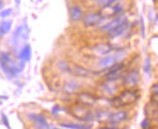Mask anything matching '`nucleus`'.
<instances>
[{
  "instance_id": "nucleus-26",
  "label": "nucleus",
  "mask_w": 158,
  "mask_h": 129,
  "mask_svg": "<svg viewBox=\"0 0 158 129\" xmlns=\"http://www.w3.org/2000/svg\"><path fill=\"white\" fill-rule=\"evenodd\" d=\"M12 13H13L12 9H5V10H3L1 12V14H0V17H1V18H7V17L11 16Z\"/></svg>"
},
{
  "instance_id": "nucleus-19",
  "label": "nucleus",
  "mask_w": 158,
  "mask_h": 129,
  "mask_svg": "<svg viewBox=\"0 0 158 129\" xmlns=\"http://www.w3.org/2000/svg\"><path fill=\"white\" fill-rule=\"evenodd\" d=\"M62 127L67 129H92L90 125L88 124H80V123H73V122H67V123H61Z\"/></svg>"
},
{
  "instance_id": "nucleus-35",
  "label": "nucleus",
  "mask_w": 158,
  "mask_h": 129,
  "mask_svg": "<svg viewBox=\"0 0 158 129\" xmlns=\"http://www.w3.org/2000/svg\"><path fill=\"white\" fill-rule=\"evenodd\" d=\"M154 1H158V0H154Z\"/></svg>"
},
{
  "instance_id": "nucleus-6",
  "label": "nucleus",
  "mask_w": 158,
  "mask_h": 129,
  "mask_svg": "<svg viewBox=\"0 0 158 129\" xmlns=\"http://www.w3.org/2000/svg\"><path fill=\"white\" fill-rule=\"evenodd\" d=\"M124 69H125V64L123 62H118L112 66L111 68L107 69L106 74L104 75L105 81H115L122 78L124 75Z\"/></svg>"
},
{
  "instance_id": "nucleus-33",
  "label": "nucleus",
  "mask_w": 158,
  "mask_h": 129,
  "mask_svg": "<svg viewBox=\"0 0 158 129\" xmlns=\"http://www.w3.org/2000/svg\"><path fill=\"white\" fill-rule=\"evenodd\" d=\"M2 5H3V2L1 1V0H0V10L2 9Z\"/></svg>"
},
{
  "instance_id": "nucleus-34",
  "label": "nucleus",
  "mask_w": 158,
  "mask_h": 129,
  "mask_svg": "<svg viewBox=\"0 0 158 129\" xmlns=\"http://www.w3.org/2000/svg\"><path fill=\"white\" fill-rule=\"evenodd\" d=\"M52 129H57V128H52Z\"/></svg>"
},
{
  "instance_id": "nucleus-3",
  "label": "nucleus",
  "mask_w": 158,
  "mask_h": 129,
  "mask_svg": "<svg viewBox=\"0 0 158 129\" xmlns=\"http://www.w3.org/2000/svg\"><path fill=\"white\" fill-rule=\"evenodd\" d=\"M125 56V52L122 49H115V52L114 53H109L107 56H103L100 61L98 62V66L103 70H107L111 68L114 64L121 62L122 58Z\"/></svg>"
},
{
  "instance_id": "nucleus-20",
  "label": "nucleus",
  "mask_w": 158,
  "mask_h": 129,
  "mask_svg": "<svg viewBox=\"0 0 158 129\" xmlns=\"http://www.w3.org/2000/svg\"><path fill=\"white\" fill-rule=\"evenodd\" d=\"M12 27V23L9 20H3V22L0 23V36L5 35V34L8 33L11 30Z\"/></svg>"
},
{
  "instance_id": "nucleus-17",
  "label": "nucleus",
  "mask_w": 158,
  "mask_h": 129,
  "mask_svg": "<svg viewBox=\"0 0 158 129\" xmlns=\"http://www.w3.org/2000/svg\"><path fill=\"white\" fill-rule=\"evenodd\" d=\"M19 59L23 61L24 63L28 62L31 58V47L29 45H24L19 52Z\"/></svg>"
},
{
  "instance_id": "nucleus-4",
  "label": "nucleus",
  "mask_w": 158,
  "mask_h": 129,
  "mask_svg": "<svg viewBox=\"0 0 158 129\" xmlns=\"http://www.w3.org/2000/svg\"><path fill=\"white\" fill-rule=\"evenodd\" d=\"M98 11L104 19H114L115 17L122 15V14H124V8H123V6L119 3V1L103 6Z\"/></svg>"
},
{
  "instance_id": "nucleus-21",
  "label": "nucleus",
  "mask_w": 158,
  "mask_h": 129,
  "mask_svg": "<svg viewBox=\"0 0 158 129\" xmlns=\"http://www.w3.org/2000/svg\"><path fill=\"white\" fill-rule=\"evenodd\" d=\"M118 1L119 0H93L95 5L100 7V8L103 6H106V5L112 4V3H115V2H118Z\"/></svg>"
},
{
  "instance_id": "nucleus-30",
  "label": "nucleus",
  "mask_w": 158,
  "mask_h": 129,
  "mask_svg": "<svg viewBox=\"0 0 158 129\" xmlns=\"http://www.w3.org/2000/svg\"><path fill=\"white\" fill-rule=\"evenodd\" d=\"M152 101L153 103L155 104V106H156V107H157V109H158V95H154V94H152Z\"/></svg>"
},
{
  "instance_id": "nucleus-15",
  "label": "nucleus",
  "mask_w": 158,
  "mask_h": 129,
  "mask_svg": "<svg viewBox=\"0 0 158 129\" xmlns=\"http://www.w3.org/2000/svg\"><path fill=\"white\" fill-rule=\"evenodd\" d=\"M71 74L80 78H88L91 75V72L84 66L75 64L71 66Z\"/></svg>"
},
{
  "instance_id": "nucleus-10",
  "label": "nucleus",
  "mask_w": 158,
  "mask_h": 129,
  "mask_svg": "<svg viewBox=\"0 0 158 129\" xmlns=\"http://www.w3.org/2000/svg\"><path fill=\"white\" fill-rule=\"evenodd\" d=\"M27 36H28V31L24 24L19 25L17 27V29L14 31L13 36H12V43L18 46L22 43V41H25Z\"/></svg>"
},
{
  "instance_id": "nucleus-31",
  "label": "nucleus",
  "mask_w": 158,
  "mask_h": 129,
  "mask_svg": "<svg viewBox=\"0 0 158 129\" xmlns=\"http://www.w3.org/2000/svg\"><path fill=\"white\" fill-rule=\"evenodd\" d=\"M8 99V97L7 96H2V95H0V103H1L2 101H4V100H7Z\"/></svg>"
},
{
  "instance_id": "nucleus-7",
  "label": "nucleus",
  "mask_w": 158,
  "mask_h": 129,
  "mask_svg": "<svg viewBox=\"0 0 158 129\" xmlns=\"http://www.w3.org/2000/svg\"><path fill=\"white\" fill-rule=\"evenodd\" d=\"M104 20L105 19L102 18L99 11H95L85 15L84 19H82V23H84L85 27H95V26L99 27L104 23Z\"/></svg>"
},
{
  "instance_id": "nucleus-27",
  "label": "nucleus",
  "mask_w": 158,
  "mask_h": 129,
  "mask_svg": "<svg viewBox=\"0 0 158 129\" xmlns=\"http://www.w3.org/2000/svg\"><path fill=\"white\" fill-rule=\"evenodd\" d=\"M150 91L154 95H158V83H155L154 85H152V88H150Z\"/></svg>"
},
{
  "instance_id": "nucleus-24",
  "label": "nucleus",
  "mask_w": 158,
  "mask_h": 129,
  "mask_svg": "<svg viewBox=\"0 0 158 129\" xmlns=\"http://www.w3.org/2000/svg\"><path fill=\"white\" fill-rule=\"evenodd\" d=\"M1 120H2V123H3V125H4V126H6L8 129H11L9 119H8V118H7V115H6L4 113H2V114H1Z\"/></svg>"
},
{
  "instance_id": "nucleus-5",
  "label": "nucleus",
  "mask_w": 158,
  "mask_h": 129,
  "mask_svg": "<svg viewBox=\"0 0 158 129\" xmlns=\"http://www.w3.org/2000/svg\"><path fill=\"white\" fill-rule=\"evenodd\" d=\"M126 20H128L127 17L125 16V14H122V15H120L118 17H115L114 19H105L104 23L99 26V29L102 32L108 34L109 32H111L112 30L116 28V27L119 26L120 24H122L123 23H125Z\"/></svg>"
},
{
  "instance_id": "nucleus-14",
  "label": "nucleus",
  "mask_w": 158,
  "mask_h": 129,
  "mask_svg": "<svg viewBox=\"0 0 158 129\" xmlns=\"http://www.w3.org/2000/svg\"><path fill=\"white\" fill-rule=\"evenodd\" d=\"M129 117V114L126 111L124 110H120L115 112L112 114H110L109 118V121L111 122L112 124H118V123H121V122L125 121Z\"/></svg>"
},
{
  "instance_id": "nucleus-28",
  "label": "nucleus",
  "mask_w": 158,
  "mask_h": 129,
  "mask_svg": "<svg viewBox=\"0 0 158 129\" xmlns=\"http://www.w3.org/2000/svg\"><path fill=\"white\" fill-rule=\"evenodd\" d=\"M140 19H141L140 24H141V32H142V36H143V37H145V23H143V17H141V18H140Z\"/></svg>"
},
{
  "instance_id": "nucleus-8",
  "label": "nucleus",
  "mask_w": 158,
  "mask_h": 129,
  "mask_svg": "<svg viewBox=\"0 0 158 129\" xmlns=\"http://www.w3.org/2000/svg\"><path fill=\"white\" fill-rule=\"evenodd\" d=\"M140 81V73L137 69H131L122 77V83L125 86L132 88L138 85Z\"/></svg>"
},
{
  "instance_id": "nucleus-9",
  "label": "nucleus",
  "mask_w": 158,
  "mask_h": 129,
  "mask_svg": "<svg viewBox=\"0 0 158 129\" xmlns=\"http://www.w3.org/2000/svg\"><path fill=\"white\" fill-rule=\"evenodd\" d=\"M78 102L86 107H93L98 102V97L90 92L82 91L78 94Z\"/></svg>"
},
{
  "instance_id": "nucleus-2",
  "label": "nucleus",
  "mask_w": 158,
  "mask_h": 129,
  "mask_svg": "<svg viewBox=\"0 0 158 129\" xmlns=\"http://www.w3.org/2000/svg\"><path fill=\"white\" fill-rule=\"evenodd\" d=\"M0 65H1L2 70L6 74L10 75V76H16V75L23 71L24 67V62L19 60V63H16L12 59L9 53L2 52L1 56H0Z\"/></svg>"
},
{
  "instance_id": "nucleus-1",
  "label": "nucleus",
  "mask_w": 158,
  "mask_h": 129,
  "mask_svg": "<svg viewBox=\"0 0 158 129\" xmlns=\"http://www.w3.org/2000/svg\"><path fill=\"white\" fill-rule=\"evenodd\" d=\"M140 93L139 90L133 89V88H128V89L123 90L118 96H114L110 101V104L114 108H123L134 104L135 102L139 99Z\"/></svg>"
},
{
  "instance_id": "nucleus-25",
  "label": "nucleus",
  "mask_w": 158,
  "mask_h": 129,
  "mask_svg": "<svg viewBox=\"0 0 158 129\" xmlns=\"http://www.w3.org/2000/svg\"><path fill=\"white\" fill-rule=\"evenodd\" d=\"M141 126H142L143 129H149L150 128V122H149L148 118H146L145 119L142 121Z\"/></svg>"
},
{
  "instance_id": "nucleus-13",
  "label": "nucleus",
  "mask_w": 158,
  "mask_h": 129,
  "mask_svg": "<svg viewBox=\"0 0 158 129\" xmlns=\"http://www.w3.org/2000/svg\"><path fill=\"white\" fill-rule=\"evenodd\" d=\"M114 50V49L113 46L109 43H100L93 48L94 53L98 56H105L107 54L111 53Z\"/></svg>"
},
{
  "instance_id": "nucleus-18",
  "label": "nucleus",
  "mask_w": 158,
  "mask_h": 129,
  "mask_svg": "<svg viewBox=\"0 0 158 129\" xmlns=\"http://www.w3.org/2000/svg\"><path fill=\"white\" fill-rule=\"evenodd\" d=\"M114 81H106L104 84L102 85V88H103V91L108 93L109 95H114L118 89V87L116 85L114 84Z\"/></svg>"
},
{
  "instance_id": "nucleus-12",
  "label": "nucleus",
  "mask_w": 158,
  "mask_h": 129,
  "mask_svg": "<svg viewBox=\"0 0 158 129\" xmlns=\"http://www.w3.org/2000/svg\"><path fill=\"white\" fill-rule=\"evenodd\" d=\"M85 17V13L79 5H73L69 8V18L72 23H78Z\"/></svg>"
},
{
  "instance_id": "nucleus-36",
  "label": "nucleus",
  "mask_w": 158,
  "mask_h": 129,
  "mask_svg": "<svg viewBox=\"0 0 158 129\" xmlns=\"http://www.w3.org/2000/svg\"><path fill=\"white\" fill-rule=\"evenodd\" d=\"M38 1H41V0H38Z\"/></svg>"
},
{
  "instance_id": "nucleus-23",
  "label": "nucleus",
  "mask_w": 158,
  "mask_h": 129,
  "mask_svg": "<svg viewBox=\"0 0 158 129\" xmlns=\"http://www.w3.org/2000/svg\"><path fill=\"white\" fill-rule=\"evenodd\" d=\"M143 71L147 75H149L150 71H152V62H150L149 57H147L143 61Z\"/></svg>"
},
{
  "instance_id": "nucleus-11",
  "label": "nucleus",
  "mask_w": 158,
  "mask_h": 129,
  "mask_svg": "<svg viewBox=\"0 0 158 129\" xmlns=\"http://www.w3.org/2000/svg\"><path fill=\"white\" fill-rule=\"evenodd\" d=\"M27 115H28V119L34 123V127L36 129H52L43 114L32 113L28 114Z\"/></svg>"
},
{
  "instance_id": "nucleus-22",
  "label": "nucleus",
  "mask_w": 158,
  "mask_h": 129,
  "mask_svg": "<svg viewBox=\"0 0 158 129\" xmlns=\"http://www.w3.org/2000/svg\"><path fill=\"white\" fill-rule=\"evenodd\" d=\"M58 67L60 68L61 71L66 72V73H71V66L68 64L66 61H59Z\"/></svg>"
},
{
  "instance_id": "nucleus-29",
  "label": "nucleus",
  "mask_w": 158,
  "mask_h": 129,
  "mask_svg": "<svg viewBox=\"0 0 158 129\" xmlns=\"http://www.w3.org/2000/svg\"><path fill=\"white\" fill-rule=\"evenodd\" d=\"M59 111H60V107L58 105H56V106H53V108L52 109V114L56 115L59 113Z\"/></svg>"
},
{
  "instance_id": "nucleus-32",
  "label": "nucleus",
  "mask_w": 158,
  "mask_h": 129,
  "mask_svg": "<svg viewBox=\"0 0 158 129\" xmlns=\"http://www.w3.org/2000/svg\"><path fill=\"white\" fill-rule=\"evenodd\" d=\"M98 129H118V128H115V127H100Z\"/></svg>"
},
{
  "instance_id": "nucleus-16",
  "label": "nucleus",
  "mask_w": 158,
  "mask_h": 129,
  "mask_svg": "<svg viewBox=\"0 0 158 129\" xmlns=\"http://www.w3.org/2000/svg\"><path fill=\"white\" fill-rule=\"evenodd\" d=\"M81 88V85L76 81H68L63 85V90L67 94H74L77 93Z\"/></svg>"
}]
</instances>
